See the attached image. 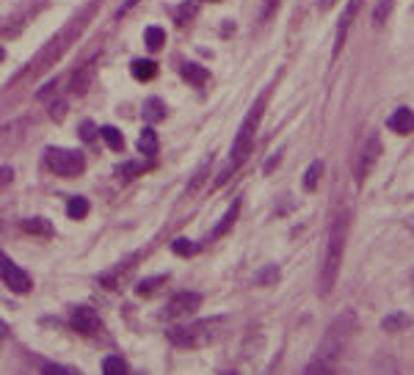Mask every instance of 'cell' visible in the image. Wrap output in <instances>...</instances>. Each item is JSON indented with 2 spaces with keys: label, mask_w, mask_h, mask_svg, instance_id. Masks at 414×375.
Instances as JSON below:
<instances>
[{
  "label": "cell",
  "mask_w": 414,
  "mask_h": 375,
  "mask_svg": "<svg viewBox=\"0 0 414 375\" xmlns=\"http://www.w3.org/2000/svg\"><path fill=\"white\" fill-rule=\"evenodd\" d=\"M354 326H357V318H354L351 309H345L340 318H334L332 326L326 329V334H323V340H321V345H318V351L312 356V362L307 365V373H332L334 365L343 359L351 337H354Z\"/></svg>",
  "instance_id": "obj_1"
},
{
  "label": "cell",
  "mask_w": 414,
  "mask_h": 375,
  "mask_svg": "<svg viewBox=\"0 0 414 375\" xmlns=\"http://www.w3.org/2000/svg\"><path fill=\"white\" fill-rule=\"evenodd\" d=\"M348 226H351V212L348 210H340L334 212L332 218V226H329V240H326V257H323V265H321V279H318V293L326 298L340 276V268H343V254H345V243H348Z\"/></svg>",
  "instance_id": "obj_2"
},
{
  "label": "cell",
  "mask_w": 414,
  "mask_h": 375,
  "mask_svg": "<svg viewBox=\"0 0 414 375\" xmlns=\"http://www.w3.org/2000/svg\"><path fill=\"white\" fill-rule=\"evenodd\" d=\"M265 100H268V91L254 102V108L249 111V116H246V122H243V127L237 130V136H235V144H232V152H229V169L215 180V185H221L246 158H249V152H251V144H254V136H257V127H260V122H262V113H265Z\"/></svg>",
  "instance_id": "obj_3"
},
{
  "label": "cell",
  "mask_w": 414,
  "mask_h": 375,
  "mask_svg": "<svg viewBox=\"0 0 414 375\" xmlns=\"http://www.w3.org/2000/svg\"><path fill=\"white\" fill-rule=\"evenodd\" d=\"M89 11H91V8L80 11L72 22H66V25H64V28H61V30H58V33H55V36H53L44 47H42V53L36 55V64H33V72H36V75H39V72H44L47 66H53V64H55V61H58V58L69 50V44H72V42L83 33V28H86V22H89Z\"/></svg>",
  "instance_id": "obj_4"
},
{
  "label": "cell",
  "mask_w": 414,
  "mask_h": 375,
  "mask_svg": "<svg viewBox=\"0 0 414 375\" xmlns=\"http://www.w3.org/2000/svg\"><path fill=\"white\" fill-rule=\"evenodd\" d=\"M221 331V320L213 318V320H199V323H180L174 329H169V342L177 345V348H205L210 342H215Z\"/></svg>",
  "instance_id": "obj_5"
},
{
  "label": "cell",
  "mask_w": 414,
  "mask_h": 375,
  "mask_svg": "<svg viewBox=\"0 0 414 375\" xmlns=\"http://www.w3.org/2000/svg\"><path fill=\"white\" fill-rule=\"evenodd\" d=\"M44 163L53 174L58 177H80L83 174V155L80 152H72V149H58V147H50L44 152Z\"/></svg>",
  "instance_id": "obj_6"
},
{
  "label": "cell",
  "mask_w": 414,
  "mask_h": 375,
  "mask_svg": "<svg viewBox=\"0 0 414 375\" xmlns=\"http://www.w3.org/2000/svg\"><path fill=\"white\" fill-rule=\"evenodd\" d=\"M379 158H381V138L373 133V136L368 138V144L359 149V161H357V169H354V183H357V185H365V180H368L370 172L376 169Z\"/></svg>",
  "instance_id": "obj_7"
},
{
  "label": "cell",
  "mask_w": 414,
  "mask_h": 375,
  "mask_svg": "<svg viewBox=\"0 0 414 375\" xmlns=\"http://www.w3.org/2000/svg\"><path fill=\"white\" fill-rule=\"evenodd\" d=\"M199 304H202V295H199V293H180V295H174V298L166 304L163 320H183V318L194 315V312L199 309Z\"/></svg>",
  "instance_id": "obj_8"
},
{
  "label": "cell",
  "mask_w": 414,
  "mask_h": 375,
  "mask_svg": "<svg viewBox=\"0 0 414 375\" xmlns=\"http://www.w3.org/2000/svg\"><path fill=\"white\" fill-rule=\"evenodd\" d=\"M0 279L14 290V293H30V279L22 268H17L6 254H0Z\"/></svg>",
  "instance_id": "obj_9"
},
{
  "label": "cell",
  "mask_w": 414,
  "mask_h": 375,
  "mask_svg": "<svg viewBox=\"0 0 414 375\" xmlns=\"http://www.w3.org/2000/svg\"><path fill=\"white\" fill-rule=\"evenodd\" d=\"M362 3L365 0H348V6H345V11L340 14V22H337V39H334V58L343 53V44H345V36H348V30H351V22H354V17H357V11L362 8Z\"/></svg>",
  "instance_id": "obj_10"
},
{
  "label": "cell",
  "mask_w": 414,
  "mask_h": 375,
  "mask_svg": "<svg viewBox=\"0 0 414 375\" xmlns=\"http://www.w3.org/2000/svg\"><path fill=\"white\" fill-rule=\"evenodd\" d=\"M72 329L80 331V334H86V337L97 334V331H100V318H97V312H94V309H86V307L75 309V312H72Z\"/></svg>",
  "instance_id": "obj_11"
},
{
  "label": "cell",
  "mask_w": 414,
  "mask_h": 375,
  "mask_svg": "<svg viewBox=\"0 0 414 375\" xmlns=\"http://www.w3.org/2000/svg\"><path fill=\"white\" fill-rule=\"evenodd\" d=\"M387 125H390L393 133H398V136H409V133H414V111L412 108H398V111L387 119Z\"/></svg>",
  "instance_id": "obj_12"
},
{
  "label": "cell",
  "mask_w": 414,
  "mask_h": 375,
  "mask_svg": "<svg viewBox=\"0 0 414 375\" xmlns=\"http://www.w3.org/2000/svg\"><path fill=\"white\" fill-rule=\"evenodd\" d=\"M91 80H94V66H91V64L80 66V69L72 75V83H69L72 94H86V91H89V86H91Z\"/></svg>",
  "instance_id": "obj_13"
},
{
  "label": "cell",
  "mask_w": 414,
  "mask_h": 375,
  "mask_svg": "<svg viewBox=\"0 0 414 375\" xmlns=\"http://www.w3.org/2000/svg\"><path fill=\"white\" fill-rule=\"evenodd\" d=\"M180 75H183V80H188L191 86H205L207 77H210V72H207L205 66H199V64H194V61H186V64L180 66Z\"/></svg>",
  "instance_id": "obj_14"
},
{
  "label": "cell",
  "mask_w": 414,
  "mask_h": 375,
  "mask_svg": "<svg viewBox=\"0 0 414 375\" xmlns=\"http://www.w3.org/2000/svg\"><path fill=\"white\" fill-rule=\"evenodd\" d=\"M141 116H144V122H147V125H158V122L166 116V105H163L161 100H155V97H152V100H147V102H144Z\"/></svg>",
  "instance_id": "obj_15"
},
{
  "label": "cell",
  "mask_w": 414,
  "mask_h": 375,
  "mask_svg": "<svg viewBox=\"0 0 414 375\" xmlns=\"http://www.w3.org/2000/svg\"><path fill=\"white\" fill-rule=\"evenodd\" d=\"M130 72H133V77H138V80H152L155 72H158V64L150 61V58H138V61L130 64Z\"/></svg>",
  "instance_id": "obj_16"
},
{
  "label": "cell",
  "mask_w": 414,
  "mask_h": 375,
  "mask_svg": "<svg viewBox=\"0 0 414 375\" xmlns=\"http://www.w3.org/2000/svg\"><path fill=\"white\" fill-rule=\"evenodd\" d=\"M237 212H240V201H232V207H229V210H226V215L215 223V229H213V235H210V237H221L224 232H229V229H232V223L237 221Z\"/></svg>",
  "instance_id": "obj_17"
},
{
  "label": "cell",
  "mask_w": 414,
  "mask_h": 375,
  "mask_svg": "<svg viewBox=\"0 0 414 375\" xmlns=\"http://www.w3.org/2000/svg\"><path fill=\"white\" fill-rule=\"evenodd\" d=\"M22 229L30 232V235H42V237H50V235H53V223L44 221V218H25V221H22Z\"/></svg>",
  "instance_id": "obj_18"
},
{
  "label": "cell",
  "mask_w": 414,
  "mask_h": 375,
  "mask_svg": "<svg viewBox=\"0 0 414 375\" xmlns=\"http://www.w3.org/2000/svg\"><path fill=\"white\" fill-rule=\"evenodd\" d=\"M138 149H141L147 158H155V152H158V136H155L152 127H147V130L141 133V138H138Z\"/></svg>",
  "instance_id": "obj_19"
},
{
  "label": "cell",
  "mask_w": 414,
  "mask_h": 375,
  "mask_svg": "<svg viewBox=\"0 0 414 375\" xmlns=\"http://www.w3.org/2000/svg\"><path fill=\"white\" fill-rule=\"evenodd\" d=\"M144 42H147V47L150 50H161L163 47V42H166V33H163V28H147L144 30Z\"/></svg>",
  "instance_id": "obj_20"
},
{
  "label": "cell",
  "mask_w": 414,
  "mask_h": 375,
  "mask_svg": "<svg viewBox=\"0 0 414 375\" xmlns=\"http://www.w3.org/2000/svg\"><path fill=\"white\" fill-rule=\"evenodd\" d=\"M86 212H89V201H86L83 196H75V199L66 204V215H69V218H75V221L86 218Z\"/></svg>",
  "instance_id": "obj_21"
},
{
  "label": "cell",
  "mask_w": 414,
  "mask_h": 375,
  "mask_svg": "<svg viewBox=\"0 0 414 375\" xmlns=\"http://www.w3.org/2000/svg\"><path fill=\"white\" fill-rule=\"evenodd\" d=\"M406 326H409V315H404V312L387 315V318H384V323H381V329H384V331H401V329H406Z\"/></svg>",
  "instance_id": "obj_22"
},
{
  "label": "cell",
  "mask_w": 414,
  "mask_h": 375,
  "mask_svg": "<svg viewBox=\"0 0 414 375\" xmlns=\"http://www.w3.org/2000/svg\"><path fill=\"white\" fill-rule=\"evenodd\" d=\"M102 138H105V144H108L114 152L125 149V136H122L116 127H102Z\"/></svg>",
  "instance_id": "obj_23"
},
{
  "label": "cell",
  "mask_w": 414,
  "mask_h": 375,
  "mask_svg": "<svg viewBox=\"0 0 414 375\" xmlns=\"http://www.w3.org/2000/svg\"><path fill=\"white\" fill-rule=\"evenodd\" d=\"M321 174H323V163L315 161V163L307 169V174H304V190H315L318 180H321Z\"/></svg>",
  "instance_id": "obj_24"
},
{
  "label": "cell",
  "mask_w": 414,
  "mask_h": 375,
  "mask_svg": "<svg viewBox=\"0 0 414 375\" xmlns=\"http://www.w3.org/2000/svg\"><path fill=\"white\" fill-rule=\"evenodd\" d=\"M102 373L105 375H127V362L125 359H116V356H108L102 362Z\"/></svg>",
  "instance_id": "obj_25"
},
{
  "label": "cell",
  "mask_w": 414,
  "mask_h": 375,
  "mask_svg": "<svg viewBox=\"0 0 414 375\" xmlns=\"http://www.w3.org/2000/svg\"><path fill=\"white\" fill-rule=\"evenodd\" d=\"M194 14H197V3H186V6H180V8H177L174 22H177V25H188V22L194 19Z\"/></svg>",
  "instance_id": "obj_26"
},
{
  "label": "cell",
  "mask_w": 414,
  "mask_h": 375,
  "mask_svg": "<svg viewBox=\"0 0 414 375\" xmlns=\"http://www.w3.org/2000/svg\"><path fill=\"white\" fill-rule=\"evenodd\" d=\"M199 246L197 243H191V240H186V237H177L174 243H172V251L174 254H183V257H188V254H194Z\"/></svg>",
  "instance_id": "obj_27"
},
{
  "label": "cell",
  "mask_w": 414,
  "mask_h": 375,
  "mask_svg": "<svg viewBox=\"0 0 414 375\" xmlns=\"http://www.w3.org/2000/svg\"><path fill=\"white\" fill-rule=\"evenodd\" d=\"M390 11H393V0H381V3L376 6L373 22H376V25H384V22H387V17H390Z\"/></svg>",
  "instance_id": "obj_28"
},
{
  "label": "cell",
  "mask_w": 414,
  "mask_h": 375,
  "mask_svg": "<svg viewBox=\"0 0 414 375\" xmlns=\"http://www.w3.org/2000/svg\"><path fill=\"white\" fill-rule=\"evenodd\" d=\"M80 138H83L86 144H94V138H97V127H94L91 122H83V125H80Z\"/></svg>",
  "instance_id": "obj_29"
},
{
  "label": "cell",
  "mask_w": 414,
  "mask_h": 375,
  "mask_svg": "<svg viewBox=\"0 0 414 375\" xmlns=\"http://www.w3.org/2000/svg\"><path fill=\"white\" fill-rule=\"evenodd\" d=\"M158 284H163V279H161V276H152L150 282H144V284H138V293H141V295H147V293H150V290H155Z\"/></svg>",
  "instance_id": "obj_30"
},
{
  "label": "cell",
  "mask_w": 414,
  "mask_h": 375,
  "mask_svg": "<svg viewBox=\"0 0 414 375\" xmlns=\"http://www.w3.org/2000/svg\"><path fill=\"white\" fill-rule=\"evenodd\" d=\"M14 180V169L11 166H0V190L8 185Z\"/></svg>",
  "instance_id": "obj_31"
},
{
  "label": "cell",
  "mask_w": 414,
  "mask_h": 375,
  "mask_svg": "<svg viewBox=\"0 0 414 375\" xmlns=\"http://www.w3.org/2000/svg\"><path fill=\"white\" fill-rule=\"evenodd\" d=\"M276 3H279V0H265V6H262V19H268V17L276 11Z\"/></svg>",
  "instance_id": "obj_32"
},
{
  "label": "cell",
  "mask_w": 414,
  "mask_h": 375,
  "mask_svg": "<svg viewBox=\"0 0 414 375\" xmlns=\"http://www.w3.org/2000/svg\"><path fill=\"white\" fill-rule=\"evenodd\" d=\"M125 169V177H133L136 172H141V166H136V163H127V166H122Z\"/></svg>",
  "instance_id": "obj_33"
},
{
  "label": "cell",
  "mask_w": 414,
  "mask_h": 375,
  "mask_svg": "<svg viewBox=\"0 0 414 375\" xmlns=\"http://www.w3.org/2000/svg\"><path fill=\"white\" fill-rule=\"evenodd\" d=\"M44 373H64V375H69L72 370H66V367H55V365H47V367H44Z\"/></svg>",
  "instance_id": "obj_34"
},
{
  "label": "cell",
  "mask_w": 414,
  "mask_h": 375,
  "mask_svg": "<svg viewBox=\"0 0 414 375\" xmlns=\"http://www.w3.org/2000/svg\"><path fill=\"white\" fill-rule=\"evenodd\" d=\"M136 3H138V0H125V3H122V8H119V14H127V11H130Z\"/></svg>",
  "instance_id": "obj_35"
},
{
  "label": "cell",
  "mask_w": 414,
  "mask_h": 375,
  "mask_svg": "<svg viewBox=\"0 0 414 375\" xmlns=\"http://www.w3.org/2000/svg\"><path fill=\"white\" fill-rule=\"evenodd\" d=\"M334 3H337V0H321V3H318V6H321V11H329V8H332V6H334Z\"/></svg>",
  "instance_id": "obj_36"
},
{
  "label": "cell",
  "mask_w": 414,
  "mask_h": 375,
  "mask_svg": "<svg viewBox=\"0 0 414 375\" xmlns=\"http://www.w3.org/2000/svg\"><path fill=\"white\" fill-rule=\"evenodd\" d=\"M3 58H6V53H3V50H0V61H3Z\"/></svg>",
  "instance_id": "obj_37"
},
{
  "label": "cell",
  "mask_w": 414,
  "mask_h": 375,
  "mask_svg": "<svg viewBox=\"0 0 414 375\" xmlns=\"http://www.w3.org/2000/svg\"><path fill=\"white\" fill-rule=\"evenodd\" d=\"M213 3H218V0H213Z\"/></svg>",
  "instance_id": "obj_38"
}]
</instances>
